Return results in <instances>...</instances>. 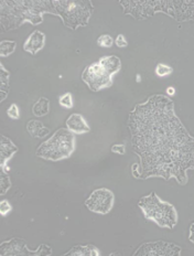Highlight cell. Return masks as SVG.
Returning a JSON list of instances; mask_svg holds the SVG:
<instances>
[{
  "mask_svg": "<svg viewBox=\"0 0 194 256\" xmlns=\"http://www.w3.org/2000/svg\"><path fill=\"white\" fill-rule=\"evenodd\" d=\"M132 152L140 158L139 179L176 178L188 182L194 169V138L174 114V105L164 95L150 96L129 114Z\"/></svg>",
  "mask_w": 194,
  "mask_h": 256,
  "instance_id": "6da1fadb",
  "label": "cell"
},
{
  "mask_svg": "<svg viewBox=\"0 0 194 256\" xmlns=\"http://www.w3.org/2000/svg\"><path fill=\"white\" fill-rule=\"evenodd\" d=\"M2 4V24L4 31L18 29L21 24L29 22L40 24L43 21V14H54L52 0H4Z\"/></svg>",
  "mask_w": 194,
  "mask_h": 256,
  "instance_id": "7a4b0ae2",
  "label": "cell"
},
{
  "mask_svg": "<svg viewBox=\"0 0 194 256\" xmlns=\"http://www.w3.org/2000/svg\"><path fill=\"white\" fill-rule=\"evenodd\" d=\"M54 14L58 16L68 28L76 30L88 26L94 6L90 0H52Z\"/></svg>",
  "mask_w": 194,
  "mask_h": 256,
  "instance_id": "3957f363",
  "label": "cell"
},
{
  "mask_svg": "<svg viewBox=\"0 0 194 256\" xmlns=\"http://www.w3.org/2000/svg\"><path fill=\"white\" fill-rule=\"evenodd\" d=\"M140 210L147 220L154 221L160 228H174L178 223V212L176 208L161 200L159 196L152 192L138 202Z\"/></svg>",
  "mask_w": 194,
  "mask_h": 256,
  "instance_id": "277c9868",
  "label": "cell"
},
{
  "mask_svg": "<svg viewBox=\"0 0 194 256\" xmlns=\"http://www.w3.org/2000/svg\"><path fill=\"white\" fill-rule=\"evenodd\" d=\"M75 149V136L68 128H60L52 137L43 142L38 147L36 154L42 159L50 162H58V160L71 157Z\"/></svg>",
  "mask_w": 194,
  "mask_h": 256,
  "instance_id": "5b68a950",
  "label": "cell"
},
{
  "mask_svg": "<svg viewBox=\"0 0 194 256\" xmlns=\"http://www.w3.org/2000/svg\"><path fill=\"white\" fill-rule=\"evenodd\" d=\"M82 80L93 92L110 88L112 85V76L100 66V62H94L84 68Z\"/></svg>",
  "mask_w": 194,
  "mask_h": 256,
  "instance_id": "8992f818",
  "label": "cell"
},
{
  "mask_svg": "<svg viewBox=\"0 0 194 256\" xmlns=\"http://www.w3.org/2000/svg\"><path fill=\"white\" fill-rule=\"evenodd\" d=\"M115 204V194L107 188H100L94 190L85 201V206L92 212L97 214H107L110 213Z\"/></svg>",
  "mask_w": 194,
  "mask_h": 256,
  "instance_id": "52a82bcc",
  "label": "cell"
},
{
  "mask_svg": "<svg viewBox=\"0 0 194 256\" xmlns=\"http://www.w3.org/2000/svg\"><path fill=\"white\" fill-rule=\"evenodd\" d=\"M52 248L48 245L42 244L40 245L38 250H31L26 248V243L24 240L14 238L9 240V241H4L0 245V255L7 256V255H28V256H36V255H51Z\"/></svg>",
  "mask_w": 194,
  "mask_h": 256,
  "instance_id": "ba28073f",
  "label": "cell"
},
{
  "mask_svg": "<svg viewBox=\"0 0 194 256\" xmlns=\"http://www.w3.org/2000/svg\"><path fill=\"white\" fill-rule=\"evenodd\" d=\"M181 248L176 246L174 243L168 242H149L144 243L136 252L134 253V256H154V255H180Z\"/></svg>",
  "mask_w": 194,
  "mask_h": 256,
  "instance_id": "9c48e42d",
  "label": "cell"
},
{
  "mask_svg": "<svg viewBox=\"0 0 194 256\" xmlns=\"http://www.w3.org/2000/svg\"><path fill=\"white\" fill-rule=\"evenodd\" d=\"M17 152L18 147L7 136L2 135V142H0V168H2V174H9L10 169L7 166V162L14 156V154Z\"/></svg>",
  "mask_w": 194,
  "mask_h": 256,
  "instance_id": "30bf717a",
  "label": "cell"
},
{
  "mask_svg": "<svg viewBox=\"0 0 194 256\" xmlns=\"http://www.w3.org/2000/svg\"><path fill=\"white\" fill-rule=\"evenodd\" d=\"M46 36L43 34L42 31L36 30L32 32V34L26 38L24 44V50L26 52L31 53L32 56H36L38 52L41 51L46 46Z\"/></svg>",
  "mask_w": 194,
  "mask_h": 256,
  "instance_id": "8fae6325",
  "label": "cell"
},
{
  "mask_svg": "<svg viewBox=\"0 0 194 256\" xmlns=\"http://www.w3.org/2000/svg\"><path fill=\"white\" fill-rule=\"evenodd\" d=\"M66 124L68 130L70 132H72L73 134L80 135V134H85V132H88L90 130V128L88 122H86L84 117L78 113L70 115Z\"/></svg>",
  "mask_w": 194,
  "mask_h": 256,
  "instance_id": "7c38bea8",
  "label": "cell"
},
{
  "mask_svg": "<svg viewBox=\"0 0 194 256\" xmlns=\"http://www.w3.org/2000/svg\"><path fill=\"white\" fill-rule=\"evenodd\" d=\"M64 256H100V252L95 245H76L68 252L64 253Z\"/></svg>",
  "mask_w": 194,
  "mask_h": 256,
  "instance_id": "4fadbf2b",
  "label": "cell"
},
{
  "mask_svg": "<svg viewBox=\"0 0 194 256\" xmlns=\"http://www.w3.org/2000/svg\"><path fill=\"white\" fill-rule=\"evenodd\" d=\"M98 62H100V66H103L105 70L112 76H114L116 73L120 72V70L122 68L120 58H118L117 56H103Z\"/></svg>",
  "mask_w": 194,
  "mask_h": 256,
  "instance_id": "5bb4252c",
  "label": "cell"
},
{
  "mask_svg": "<svg viewBox=\"0 0 194 256\" xmlns=\"http://www.w3.org/2000/svg\"><path fill=\"white\" fill-rule=\"evenodd\" d=\"M26 132H29L31 137L34 138H42L48 135L50 130L42 124L40 120H31L26 124Z\"/></svg>",
  "mask_w": 194,
  "mask_h": 256,
  "instance_id": "9a60e30c",
  "label": "cell"
},
{
  "mask_svg": "<svg viewBox=\"0 0 194 256\" xmlns=\"http://www.w3.org/2000/svg\"><path fill=\"white\" fill-rule=\"evenodd\" d=\"M50 112V100L46 98H39L38 102L34 103V108H32V114L36 117H42L48 114Z\"/></svg>",
  "mask_w": 194,
  "mask_h": 256,
  "instance_id": "2e32d148",
  "label": "cell"
},
{
  "mask_svg": "<svg viewBox=\"0 0 194 256\" xmlns=\"http://www.w3.org/2000/svg\"><path fill=\"white\" fill-rule=\"evenodd\" d=\"M0 71H2V76H0V80H2V100H4L7 98L8 92H9V78L10 74L9 72L4 68V64H0Z\"/></svg>",
  "mask_w": 194,
  "mask_h": 256,
  "instance_id": "e0dca14e",
  "label": "cell"
},
{
  "mask_svg": "<svg viewBox=\"0 0 194 256\" xmlns=\"http://www.w3.org/2000/svg\"><path fill=\"white\" fill-rule=\"evenodd\" d=\"M17 46V42L12 40H2L0 44V56L2 58H7L12 54Z\"/></svg>",
  "mask_w": 194,
  "mask_h": 256,
  "instance_id": "ac0fdd59",
  "label": "cell"
},
{
  "mask_svg": "<svg viewBox=\"0 0 194 256\" xmlns=\"http://www.w3.org/2000/svg\"><path fill=\"white\" fill-rule=\"evenodd\" d=\"M10 186H12V181H10L9 174H0V194L2 196L7 194Z\"/></svg>",
  "mask_w": 194,
  "mask_h": 256,
  "instance_id": "d6986e66",
  "label": "cell"
},
{
  "mask_svg": "<svg viewBox=\"0 0 194 256\" xmlns=\"http://www.w3.org/2000/svg\"><path fill=\"white\" fill-rule=\"evenodd\" d=\"M58 104H60L62 108H73L74 103H73V98H72V94L71 93H66L60 96V98H58Z\"/></svg>",
  "mask_w": 194,
  "mask_h": 256,
  "instance_id": "ffe728a7",
  "label": "cell"
},
{
  "mask_svg": "<svg viewBox=\"0 0 194 256\" xmlns=\"http://www.w3.org/2000/svg\"><path fill=\"white\" fill-rule=\"evenodd\" d=\"M172 71H174V70H172V68L169 66H166V64H161L160 63V64H158L157 68H156V74H157L159 78L168 76L172 73Z\"/></svg>",
  "mask_w": 194,
  "mask_h": 256,
  "instance_id": "44dd1931",
  "label": "cell"
},
{
  "mask_svg": "<svg viewBox=\"0 0 194 256\" xmlns=\"http://www.w3.org/2000/svg\"><path fill=\"white\" fill-rule=\"evenodd\" d=\"M97 44L100 48H110L114 44V39H112L110 34H102L100 38L97 39Z\"/></svg>",
  "mask_w": 194,
  "mask_h": 256,
  "instance_id": "7402d4cb",
  "label": "cell"
},
{
  "mask_svg": "<svg viewBox=\"0 0 194 256\" xmlns=\"http://www.w3.org/2000/svg\"><path fill=\"white\" fill-rule=\"evenodd\" d=\"M7 115L12 120H19L20 118V110H19L18 105L14 104V103L10 105L9 108H8V110H7Z\"/></svg>",
  "mask_w": 194,
  "mask_h": 256,
  "instance_id": "603a6c76",
  "label": "cell"
},
{
  "mask_svg": "<svg viewBox=\"0 0 194 256\" xmlns=\"http://www.w3.org/2000/svg\"><path fill=\"white\" fill-rule=\"evenodd\" d=\"M12 206L8 200H2L0 202V214L2 216H6L9 212H12Z\"/></svg>",
  "mask_w": 194,
  "mask_h": 256,
  "instance_id": "cb8c5ba5",
  "label": "cell"
},
{
  "mask_svg": "<svg viewBox=\"0 0 194 256\" xmlns=\"http://www.w3.org/2000/svg\"><path fill=\"white\" fill-rule=\"evenodd\" d=\"M112 152L122 156V154H125V152H126V147H125V145H122V144H118V145H116L115 144V145L112 146Z\"/></svg>",
  "mask_w": 194,
  "mask_h": 256,
  "instance_id": "d4e9b609",
  "label": "cell"
},
{
  "mask_svg": "<svg viewBox=\"0 0 194 256\" xmlns=\"http://www.w3.org/2000/svg\"><path fill=\"white\" fill-rule=\"evenodd\" d=\"M115 44L118 48H120V49H122V48H126L128 46V42H127L125 36H124V34H118L116 36Z\"/></svg>",
  "mask_w": 194,
  "mask_h": 256,
  "instance_id": "484cf974",
  "label": "cell"
},
{
  "mask_svg": "<svg viewBox=\"0 0 194 256\" xmlns=\"http://www.w3.org/2000/svg\"><path fill=\"white\" fill-rule=\"evenodd\" d=\"M188 240H190V242H192L194 244V222L191 224V226H190V236H188Z\"/></svg>",
  "mask_w": 194,
  "mask_h": 256,
  "instance_id": "4316f807",
  "label": "cell"
},
{
  "mask_svg": "<svg viewBox=\"0 0 194 256\" xmlns=\"http://www.w3.org/2000/svg\"><path fill=\"white\" fill-rule=\"evenodd\" d=\"M166 93H168L170 96L174 95V93H176V88H172V86H170V88H166Z\"/></svg>",
  "mask_w": 194,
  "mask_h": 256,
  "instance_id": "83f0119b",
  "label": "cell"
},
{
  "mask_svg": "<svg viewBox=\"0 0 194 256\" xmlns=\"http://www.w3.org/2000/svg\"><path fill=\"white\" fill-rule=\"evenodd\" d=\"M140 80H142L140 78V74H137V82H140Z\"/></svg>",
  "mask_w": 194,
  "mask_h": 256,
  "instance_id": "f1b7e54d",
  "label": "cell"
}]
</instances>
